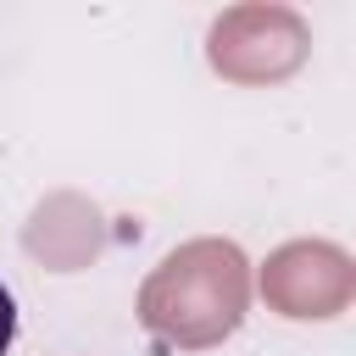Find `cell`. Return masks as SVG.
I'll use <instances>...</instances> for the list:
<instances>
[{
	"label": "cell",
	"instance_id": "6da1fadb",
	"mask_svg": "<svg viewBox=\"0 0 356 356\" xmlns=\"http://www.w3.org/2000/svg\"><path fill=\"white\" fill-rule=\"evenodd\" d=\"M11 339H17V300H11V289L0 284V356L11 350Z\"/></svg>",
	"mask_w": 356,
	"mask_h": 356
}]
</instances>
